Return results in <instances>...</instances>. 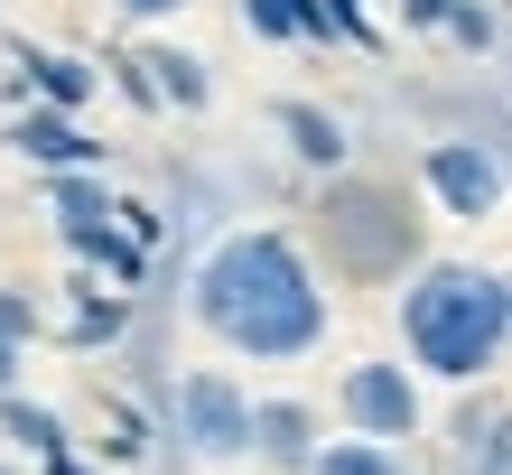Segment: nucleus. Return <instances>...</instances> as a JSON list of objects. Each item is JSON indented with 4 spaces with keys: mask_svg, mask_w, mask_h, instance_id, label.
Here are the masks:
<instances>
[{
    "mask_svg": "<svg viewBox=\"0 0 512 475\" xmlns=\"http://www.w3.org/2000/svg\"><path fill=\"white\" fill-rule=\"evenodd\" d=\"M270 131L289 140V159L308 168V177H345V168H354L345 122H336L326 103H308V94H280V103H270Z\"/></svg>",
    "mask_w": 512,
    "mask_h": 475,
    "instance_id": "obj_10",
    "label": "nucleus"
},
{
    "mask_svg": "<svg viewBox=\"0 0 512 475\" xmlns=\"http://www.w3.org/2000/svg\"><path fill=\"white\" fill-rule=\"evenodd\" d=\"M38 326H47V308L28 299L19 280H0V336H19V345H38Z\"/></svg>",
    "mask_w": 512,
    "mask_h": 475,
    "instance_id": "obj_20",
    "label": "nucleus"
},
{
    "mask_svg": "<svg viewBox=\"0 0 512 475\" xmlns=\"http://www.w3.org/2000/svg\"><path fill=\"white\" fill-rule=\"evenodd\" d=\"M47 224H56V243H66L75 271H94L112 289L149 280V233L131 224V196L103 187V168H56L47 177Z\"/></svg>",
    "mask_w": 512,
    "mask_h": 475,
    "instance_id": "obj_4",
    "label": "nucleus"
},
{
    "mask_svg": "<svg viewBox=\"0 0 512 475\" xmlns=\"http://www.w3.org/2000/svg\"><path fill=\"white\" fill-rule=\"evenodd\" d=\"M0 438H10L28 466H47V457L75 448V438H66V410H56V401H28V382H19V392H0Z\"/></svg>",
    "mask_w": 512,
    "mask_h": 475,
    "instance_id": "obj_14",
    "label": "nucleus"
},
{
    "mask_svg": "<svg viewBox=\"0 0 512 475\" xmlns=\"http://www.w3.org/2000/svg\"><path fill=\"white\" fill-rule=\"evenodd\" d=\"M308 475H410V457H401V438H364V429H345V438H326V448H317Z\"/></svg>",
    "mask_w": 512,
    "mask_h": 475,
    "instance_id": "obj_16",
    "label": "nucleus"
},
{
    "mask_svg": "<svg viewBox=\"0 0 512 475\" xmlns=\"http://www.w3.org/2000/svg\"><path fill=\"white\" fill-rule=\"evenodd\" d=\"M317 233H326V271L345 280H401L419 271V224L401 187H373V177H326V205H317Z\"/></svg>",
    "mask_w": 512,
    "mask_h": 475,
    "instance_id": "obj_3",
    "label": "nucleus"
},
{
    "mask_svg": "<svg viewBox=\"0 0 512 475\" xmlns=\"http://www.w3.org/2000/svg\"><path fill=\"white\" fill-rule=\"evenodd\" d=\"M94 448H103V466H140V457H149V420L112 401V410H103V438H94Z\"/></svg>",
    "mask_w": 512,
    "mask_h": 475,
    "instance_id": "obj_19",
    "label": "nucleus"
},
{
    "mask_svg": "<svg viewBox=\"0 0 512 475\" xmlns=\"http://www.w3.org/2000/svg\"><path fill=\"white\" fill-rule=\"evenodd\" d=\"M140 66H149V94H159V112H205L215 103V66H205L196 47H140Z\"/></svg>",
    "mask_w": 512,
    "mask_h": 475,
    "instance_id": "obj_13",
    "label": "nucleus"
},
{
    "mask_svg": "<svg viewBox=\"0 0 512 475\" xmlns=\"http://www.w3.org/2000/svg\"><path fill=\"white\" fill-rule=\"evenodd\" d=\"M196 0H112V19L122 28H168V19H187Z\"/></svg>",
    "mask_w": 512,
    "mask_h": 475,
    "instance_id": "obj_21",
    "label": "nucleus"
},
{
    "mask_svg": "<svg viewBox=\"0 0 512 475\" xmlns=\"http://www.w3.org/2000/svg\"><path fill=\"white\" fill-rule=\"evenodd\" d=\"M438 38H447V47H466V56H494V47H503V19H494V0H457Z\"/></svg>",
    "mask_w": 512,
    "mask_h": 475,
    "instance_id": "obj_17",
    "label": "nucleus"
},
{
    "mask_svg": "<svg viewBox=\"0 0 512 475\" xmlns=\"http://www.w3.org/2000/svg\"><path fill=\"white\" fill-rule=\"evenodd\" d=\"M122 326H131V289H112V280L84 271V280H75V308H66L56 336H66V345H122Z\"/></svg>",
    "mask_w": 512,
    "mask_h": 475,
    "instance_id": "obj_15",
    "label": "nucleus"
},
{
    "mask_svg": "<svg viewBox=\"0 0 512 475\" xmlns=\"http://www.w3.org/2000/svg\"><path fill=\"white\" fill-rule=\"evenodd\" d=\"M419 196L457 224H494L512 205V168H503L494 140H429L419 150Z\"/></svg>",
    "mask_w": 512,
    "mask_h": 475,
    "instance_id": "obj_6",
    "label": "nucleus"
},
{
    "mask_svg": "<svg viewBox=\"0 0 512 475\" xmlns=\"http://www.w3.org/2000/svg\"><path fill=\"white\" fill-rule=\"evenodd\" d=\"M243 28L270 47H326V38H345V19L326 10V0H243Z\"/></svg>",
    "mask_w": 512,
    "mask_h": 475,
    "instance_id": "obj_11",
    "label": "nucleus"
},
{
    "mask_svg": "<svg viewBox=\"0 0 512 475\" xmlns=\"http://www.w3.org/2000/svg\"><path fill=\"white\" fill-rule=\"evenodd\" d=\"M187 317L243 364H308L336 326L317 252L289 224H233L205 243L196 280H187Z\"/></svg>",
    "mask_w": 512,
    "mask_h": 475,
    "instance_id": "obj_1",
    "label": "nucleus"
},
{
    "mask_svg": "<svg viewBox=\"0 0 512 475\" xmlns=\"http://www.w3.org/2000/svg\"><path fill=\"white\" fill-rule=\"evenodd\" d=\"M447 10L457 0H401V28H447Z\"/></svg>",
    "mask_w": 512,
    "mask_h": 475,
    "instance_id": "obj_23",
    "label": "nucleus"
},
{
    "mask_svg": "<svg viewBox=\"0 0 512 475\" xmlns=\"http://www.w3.org/2000/svg\"><path fill=\"white\" fill-rule=\"evenodd\" d=\"M38 475H103V457H75V448H66V457H47Z\"/></svg>",
    "mask_w": 512,
    "mask_h": 475,
    "instance_id": "obj_24",
    "label": "nucleus"
},
{
    "mask_svg": "<svg viewBox=\"0 0 512 475\" xmlns=\"http://www.w3.org/2000/svg\"><path fill=\"white\" fill-rule=\"evenodd\" d=\"M401 354L429 382H485L512 354V280L485 261H419L401 271Z\"/></svg>",
    "mask_w": 512,
    "mask_h": 475,
    "instance_id": "obj_2",
    "label": "nucleus"
},
{
    "mask_svg": "<svg viewBox=\"0 0 512 475\" xmlns=\"http://www.w3.org/2000/svg\"><path fill=\"white\" fill-rule=\"evenodd\" d=\"M252 410L261 392H243L224 364H196V373H177V392H168V420H177V448L205 457V466H233V457H252Z\"/></svg>",
    "mask_w": 512,
    "mask_h": 475,
    "instance_id": "obj_5",
    "label": "nucleus"
},
{
    "mask_svg": "<svg viewBox=\"0 0 512 475\" xmlns=\"http://www.w3.org/2000/svg\"><path fill=\"white\" fill-rule=\"evenodd\" d=\"M0 475H28V457H19V448H0Z\"/></svg>",
    "mask_w": 512,
    "mask_h": 475,
    "instance_id": "obj_25",
    "label": "nucleus"
},
{
    "mask_svg": "<svg viewBox=\"0 0 512 475\" xmlns=\"http://www.w3.org/2000/svg\"><path fill=\"white\" fill-rule=\"evenodd\" d=\"M0 150L28 159L38 177H56V168H103V140L84 131L66 103H19L10 122H0Z\"/></svg>",
    "mask_w": 512,
    "mask_h": 475,
    "instance_id": "obj_8",
    "label": "nucleus"
},
{
    "mask_svg": "<svg viewBox=\"0 0 512 475\" xmlns=\"http://www.w3.org/2000/svg\"><path fill=\"white\" fill-rule=\"evenodd\" d=\"M317 448H326L317 401H298V392H261V410H252V457H261L270 475H308Z\"/></svg>",
    "mask_w": 512,
    "mask_h": 475,
    "instance_id": "obj_9",
    "label": "nucleus"
},
{
    "mask_svg": "<svg viewBox=\"0 0 512 475\" xmlns=\"http://www.w3.org/2000/svg\"><path fill=\"white\" fill-rule=\"evenodd\" d=\"M466 475H512V410L503 420H466Z\"/></svg>",
    "mask_w": 512,
    "mask_h": 475,
    "instance_id": "obj_18",
    "label": "nucleus"
},
{
    "mask_svg": "<svg viewBox=\"0 0 512 475\" xmlns=\"http://www.w3.org/2000/svg\"><path fill=\"white\" fill-rule=\"evenodd\" d=\"M336 420L364 438H419V364H391V354H364V364L336 373Z\"/></svg>",
    "mask_w": 512,
    "mask_h": 475,
    "instance_id": "obj_7",
    "label": "nucleus"
},
{
    "mask_svg": "<svg viewBox=\"0 0 512 475\" xmlns=\"http://www.w3.org/2000/svg\"><path fill=\"white\" fill-rule=\"evenodd\" d=\"M19 382H28V345L0 336V392H19Z\"/></svg>",
    "mask_w": 512,
    "mask_h": 475,
    "instance_id": "obj_22",
    "label": "nucleus"
},
{
    "mask_svg": "<svg viewBox=\"0 0 512 475\" xmlns=\"http://www.w3.org/2000/svg\"><path fill=\"white\" fill-rule=\"evenodd\" d=\"M94 66H84V56H66V47H19V94L28 103H66V112H84L94 103Z\"/></svg>",
    "mask_w": 512,
    "mask_h": 475,
    "instance_id": "obj_12",
    "label": "nucleus"
}]
</instances>
